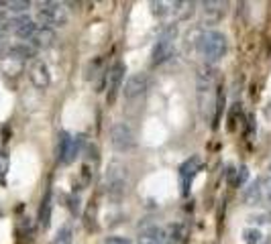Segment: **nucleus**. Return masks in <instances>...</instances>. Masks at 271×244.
Here are the masks:
<instances>
[{
  "label": "nucleus",
  "mask_w": 271,
  "mask_h": 244,
  "mask_svg": "<svg viewBox=\"0 0 271 244\" xmlns=\"http://www.w3.org/2000/svg\"><path fill=\"white\" fill-rule=\"evenodd\" d=\"M37 55V49L33 45H27V43H16L8 49V57L10 59H18V61H25V59H33Z\"/></svg>",
  "instance_id": "dca6fc26"
},
{
  "label": "nucleus",
  "mask_w": 271,
  "mask_h": 244,
  "mask_svg": "<svg viewBox=\"0 0 271 244\" xmlns=\"http://www.w3.org/2000/svg\"><path fill=\"white\" fill-rule=\"evenodd\" d=\"M6 171H8V157H6V153H0V177Z\"/></svg>",
  "instance_id": "b1692460"
},
{
  "label": "nucleus",
  "mask_w": 271,
  "mask_h": 244,
  "mask_svg": "<svg viewBox=\"0 0 271 244\" xmlns=\"http://www.w3.org/2000/svg\"><path fill=\"white\" fill-rule=\"evenodd\" d=\"M224 2H214V0H208V2H202V23L204 25H216L220 23V18L224 16Z\"/></svg>",
  "instance_id": "9b49d317"
},
{
  "label": "nucleus",
  "mask_w": 271,
  "mask_h": 244,
  "mask_svg": "<svg viewBox=\"0 0 271 244\" xmlns=\"http://www.w3.org/2000/svg\"><path fill=\"white\" fill-rule=\"evenodd\" d=\"M55 43V31L51 27H41L35 31V35L31 37V45L35 49H47Z\"/></svg>",
  "instance_id": "ddd939ff"
},
{
  "label": "nucleus",
  "mask_w": 271,
  "mask_h": 244,
  "mask_svg": "<svg viewBox=\"0 0 271 244\" xmlns=\"http://www.w3.org/2000/svg\"><path fill=\"white\" fill-rule=\"evenodd\" d=\"M110 143L117 151L125 153L135 147V132L127 122H115L110 126Z\"/></svg>",
  "instance_id": "39448f33"
},
{
  "label": "nucleus",
  "mask_w": 271,
  "mask_h": 244,
  "mask_svg": "<svg viewBox=\"0 0 271 244\" xmlns=\"http://www.w3.org/2000/svg\"><path fill=\"white\" fill-rule=\"evenodd\" d=\"M29 78L33 81V85L37 87V90H45V87H49L51 83V74H49V68H47V63H43V61H35L31 65V70H29Z\"/></svg>",
  "instance_id": "1a4fd4ad"
},
{
  "label": "nucleus",
  "mask_w": 271,
  "mask_h": 244,
  "mask_svg": "<svg viewBox=\"0 0 271 244\" xmlns=\"http://www.w3.org/2000/svg\"><path fill=\"white\" fill-rule=\"evenodd\" d=\"M67 238H70V228H67V226H65V228L61 230V234H59V238H57V242H65Z\"/></svg>",
  "instance_id": "cd10ccee"
},
{
  "label": "nucleus",
  "mask_w": 271,
  "mask_h": 244,
  "mask_svg": "<svg viewBox=\"0 0 271 244\" xmlns=\"http://www.w3.org/2000/svg\"><path fill=\"white\" fill-rule=\"evenodd\" d=\"M8 29H12L14 31V35L18 37V39H31L33 35H35V31H37V25H35V20L33 18H29V16H16V18H12V20H8Z\"/></svg>",
  "instance_id": "9d476101"
},
{
  "label": "nucleus",
  "mask_w": 271,
  "mask_h": 244,
  "mask_svg": "<svg viewBox=\"0 0 271 244\" xmlns=\"http://www.w3.org/2000/svg\"><path fill=\"white\" fill-rule=\"evenodd\" d=\"M104 244H129V240L119 238V236H110V238H106V240H104Z\"/></svg>",
  "instance_id": "bb28decb"
},
{
  "label": "nucleus",
  "mask_w": 271,
  "mask_h": 244,
  "mask_svg": "<svg viewBox=\"0 0 271 244\" xmlns=\"http://www.w3.org/2000/svg\"><path fill=\"white\" fill-rule=\"evenodd\" d=\"M243 202L247 206H263L271 202V175H261L243 193Z\"/></svg>",
  "instance_id": "f03ea898"
},
{
  "label": "nucleus",
  "mask_w": 271,
  "mask_h": 244,
  "mask_svg": "<svg viewBox=\"0 0 271 244\" xmlns=\"http://www.w3.org/2000/svg\"><path fill=\"white\" fill-rule=\"evenodd\" d=\"M196 47H198L200 55L208 63H216L218 59L224 57V53H227L229 43H227V37H224L220 31H204V33L198 35Z\"/></svg>",
  "instance_id": "f257e3e1"
},
{
  "label": "nucleus",
  "mask_w": 271,
  "mask_h": 244,
  "mask_svg": "<svg viewBox=\"0 0 271 244\" xmlns=\"http://www.w3.org/2000/svg\"><path fill=\"white\" fill-rule=\"evenodd\" d=\"M163 234H165V244H182L188 236V226L184 222H175V224L163 228Z\"/></svg>",
  "instance_id": "4468645a"
},
{
  "label": "nucleus",
  "mask_w": 271,
  "mask_h": 244,
  "mask_svg": "<svg viewBox=\"0 0 271 244\" xmlns=\"http://www.w3.org/2000/svg\"><path fill=\"white\" fill-rule=\"evenodd\" d=\"M106 189H108V193L115 197V199H119L125 193V189H127V169L119 161H112L108 165V171H106Z\"/></svg>",
  "instance_id": "7ed1b4c3"
},
{
  "label": "nucleus",
  "mask_w": 271,
  "mask_h": 244,
  "mask_svg": "<svg viewBox=\"0 0 271 244\" xmlns=\"http://www.w3.org/2000/svg\"><path fill=\"white\" fill-rule=\"evenodd\" d=\"M173 53V39H165V37H159V41L155 43L153 47V53H151V61L155 65H159L163 61H167Z\"/></svg>",
  "instance_id": "f8f14e48"
},
{
  "label": "nucleus",
  "mask_w": 271,
  "mask_h": 244,
  "mask_svg": "<svg viewBox=\"0 0 271 244\" xmlns=\"http://www.w3.org/2000/svg\"><path fill=\"white\" fill-rule=\"evenodd\" d=\"M72 139L67 132H59V141H57V159L63 165H70V153H72Z\"/></svg>",
  "instance_id": "2eb2a0df"
},
{
  "label": "nucleus",
  "mask_w": 271,
  "mask_h": 244,
  "mask_svg": "<svg viewBox=\"0 0 271 244\" xmlns=\"http://www.w3.org/2000/svg\"><path fill=\"white\" fill-rule=\"evenodd\" d=\"M51 191H47L45 193V197H43V202H41V208H39V224L43 226V228H49V224H51Z\"/></svg>",
  "instance_id": "a211bd4d"
},
{
  "label": "nucleus",
  "mask_w": 271,
  "mask_h": 244,
  "mask_svg": "<svg viewBox=\"0 0 271 244\" xmlns=\"http://www.w3.org/2000/svg\"><path fill=\"white\" fill-rule=\"evenodd\" d=\"M247 177H249V169H247L245 165H243L241 169H235V177H233L231 185H233V187H239V185H243V183L247 181Z\"/></svg>",
  "instance_id": "aec40b11"
},
{
  "label": "nucleus",
  "mask_w": 271,
  "mask_h": 244,
  "mask_svg": "<svg viewBox=\"0 0 271 244\" xmlns=\"http://www.w3.org/2000/svg\"><path fill=\"white\" fill-rule=\"evenodd\" d=\"M243 238H245L247 244H259V242H261V232L255 230V228H247V230L243 232Z\"/></svg>",
  "instance_id": "412c9836"
},
{
  "label": "nucleus",
  "mask_w": 271,
  "mask_h": 244,
  "mask_svg": "<svg viewBox=\"0 0 271 244\" xmlns=\"http://www.w3.org/2000/svg\"><path fill=\"white\" fill-rule=\"evenodd\" d=\"M237 112H241V104H233V110H231V116H229V130H235V118H237Z\"/></svg>",
  "instance_id": "5701e85b"
},
{
  "label": "nucleus",
  "mask_w": 271,
  "mask_h": 244,
  "mask_svg": "<svg viewBox=\"0 0 271 244\" xmlns=\"http://www.w3.org/2000/svg\"><path fill=\"white\" fill-rule=\"evenodd\" d=\"M86 147V135H78V137H74L72 139V153H70V163L76 159V157H80V153H82V149Z\"/></svg>",
  "instance_id": "6ab92c4d"
},
{
  "label": "nucleus",
  "mask_w": 271,
  "mask_h": 244,
  "mask_svg": "<svg viewBox=\"0 0 271 244\" xmlns=\"http://www.w3.org/2000/svg\"><path fill=\"white\" fill-rule=\"evenodd\" d=\"M137 244H165L163 228L151 226V228L143 230V232H141V236H139V242H137Z\"/></svg>",
  "instance_id": "f3484780"
},
{
  "label": "nucleus",
  "mask_w": 271,
  "mask_h": 244,
  "mask_svg": "<svg viewBox=\"0 0 271 244\" xmlns=\"http://www.w3.org/2000/svg\"><path fill=\"white\" fill-rule=\"evenodd\" d=\"M269 171H271V167H269Z\"/></svg>",
  "instance_id": "c756f323"
},
{
  "label": "nucleus",
  "mask_w": 271,
  "mask_h": 244,
  "mask_svg": "<svg viewBox=\"0 0 271 244\" xmlns=\"http://www.w3.org/2000/svg\"><path fill=\"white\" fill-rule=\"evenodd\" d=\"M37 20L47 27H63L67 23V12L59 2H43L37 10Z\"/></svg>",
  "instance_id": "20e7f679"
},
{
  "label": "nucleus",
  "mask_w": 271,
  "mask_h": 244,
  "mask_svg": "<svg viewBox=\"0 0 271 244\" xmlns=\"http://www.w3.org/2000/svg\"><path fill=\"white\" fill-rule=\"evenodd\" d=\"M70 208H72V212H74V214H78V212H80V199H78V197H76V199H72V206H70Z\"/></svg>",
  "instance_id": "c85d7f7f"
},
{
  "label": "nucleus",
  "mask_w": 271,
  "mask_h": 244,
  "mask_svg": "<svg viewBox=\"0 0 271 244\" xmlns=\"http://www.w3.org/2000/svg\"><path fill=\"white\" fill-rule=\"evenodd\" d=\"M6 6L12 12H25L31 6V2H29V0H12V2H6Z\"/></svg>",
  "instance_id": "4be33fe9"
},
{
  "label": "nucleus",
  "mask_w": 271,
  "mask_h": 244,
  "mask_svg": "<svg viewBox=\"0 0 271 244\" xmlns=\"http://www.w3.org/2000/svg\"><path fill=\"white\" fill-rule=\"evenodd\" d=\"M151 6H153V14H157V16H163L167 10L163 8L165 4L163 2H151Z\"/></svg>",
  "instance_id": "a878e982"
},
{
  "label": "nucleus",
  "mask_w": 271,
  "mask_h": 244,
  "mask_svg": "<svg viewBox=\"0 0 271 244\" xmlns=\"http://www.w3.org/2000/svg\"><path fill=\"white\" fill-rule=\"evenodd\" d=\"M123 80H125V65L115 63L106 76V100H108V104L115 102L117 96H119V90H123Z\"/></svg>",
  "instance_id": "0eeeda50"
},
{
  "label": "nucleus",
  "mask_w": 271,
  "mask_h": 244,
  "mask_svg": "<svg viewBox=\"0 0 271 244\" xmlns=\"http://www.w3.org/2000/svg\"><path fill=\"white\" fill-rule=\"evenodd\" d=\"M251 222H255V224H269L271 222V214H261V216H253V218H249Z\"/></svg>",
  "instance_id": "393cba45"
},
{
  "label": "nucleus",
  "mask_w": 271,
  "mask_h": 244,
  "mask_svg": "<svg viewBox=\"0 0 271 244\" xmlns=\"http://www.w3.org/2000/svg\"><path fill=\"white\" fill-rule=\"evenodd\" d=\"M200 167H202V159L198 157V155H194V157L186 159V161L182 163V167H179V187H182V195H184V197L190 193V185H192V181H194L196 173L200 171Z\"/></svg>",
  "instance_id": "423d86ee"
},
{
  "label": "nucleus",
  "mask_w": 271,
  "mask_h": 244,
  "mask_svg": "<svg viewBox=\"0 0 271 244\" xmlns=\"http://www.w3.org/2000/svg\"><path fill=\"white\" fill-rule=\"evenodd\" d=\"M147 87H149V78L145 74H133L125 81L123 94H125L127 100H133V98H137V96H143L147 92Z\"/></svg>",
  "instance_id": "6e6552de"
}]
</instances>
